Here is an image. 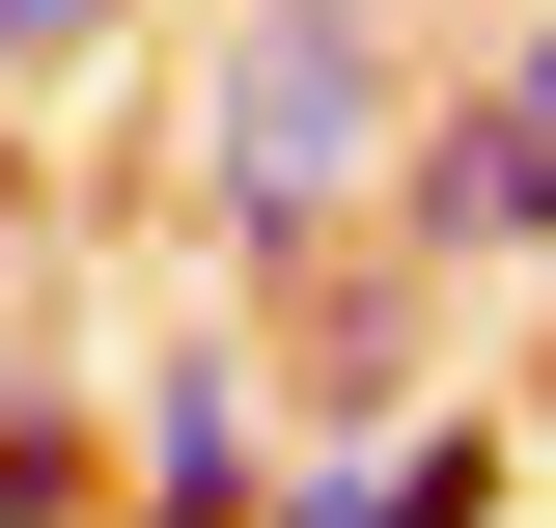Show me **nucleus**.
I'll use <instances>...</instances> for the list:
<instances>
[{
	"instance_id": "nucleus-1",
	"label": "nucleus",
	"mask_w": 556,
	"mask_h": 528,
	"mask_svg": "<svg viewBox=\"0 0 556 528\" xmlns=\"http://www.w3.org/2000/svg\"><path fill=\"white\" fill-rule=\"evenodd\" d=\"M417 112V28L390 0H223L195 28V112H167V223L223 251V306H306L362 251V167Z\"/></svg>"
},
{
	"instance_id": "nucleus-2",
	"label": "nucleus",
	"mask_w": 556,
	"mask_h": 528,
	"mask_svg": "<svg viewBox=\"0 0 556 528\" xmlns=\"http://www.w3.org/2000/svg\"><path fill=\"white\" fill-rule=\"evenodd\" d=\"M362 251L390 278H556V139L501 112V84H417L390 167H362Z\"/></svg>"
},
{
	"instance_id": "nucleus-3",
	"label": "nucleus",
	"mask_w": 556,
	"mask_h": 528,
	"mask_svg": "<svg viewBox=\"0 0 556 528\" xmlns=\"http://www.w3.org/2000/svg\"><path fill=\"white\" fill-rule=\"evenodd\" d=\"M251 501H278L251 334H139V362H112V528H251Z\"/></svg>"
},
{
	"instance_id": "nucleus-4",
	"label": "nucleus",
	"mask_w": 556,
	"mask_h": 528,
	"mask_svg": "<svg viewBox=\"0 0 556 528\" xmlns=\"http://www.w3.org/2000/svg\"><path fill=\"white\" fill-rule=\"evenodd\" d=\"M251 528H501V417H362V445H306Z\"/></svg>"
},
{
	"instance_id": "nucleus-5",
	"label": "nucleus",
	"mask_w": 556,
	"mask_h": 528,
	"mask_svg": "<svg viewBox=\"0 0 556 528\" xmlns=\"http://www.w3.org/2000/svg\"><path fill=\"white\" fill-rule=\"evenodd\" d=\"M0 528H112V417L84 390H0Z\"/></svg>"
},
{
	"instance_id": "nucleus-6",
	"label": "nucleus",
	"mask_w": 556,
	"mask_h": 528,
	"mask_svg": "<svg viewBox=\"0 0 556 528\" xmlns=\"http://www.w3.org/2000/svg\"><path fill=\"white\" fill-rule=\"evenodd\" d=\"M112 28H139V0H0V84H84Z\"/></svg>"
},
{
	"instance_id": "nucleus-7",
	"label": "nucleus",
	"mask_w": 556,
	"mask_h": 528,
	"mask_svg": "<svg viewBox=\"0 0 556 528\" xmlns=\"http://www.w3.org/2000/svg\"><path fill=\"white\" fill-rule=\"evenodd\" d=\"M0 278H28V84H0Z\"/></svg>"
},
{
	"instance_id": "nucleus-8",
	"label": "nucleus",
	"mask_w": 556,
	"mask_h": 528,
	"mask_svg": "<svg viewBox=\"0 0 556 528\" xmlns=\"http://www.w3.org/2000/svg\"><path fill=\"white\" fill-rule=\"evenodd\" d=\"M501 112H529V139H556V0H529V56H501Z\"/></svg>"
}]
</instances>
